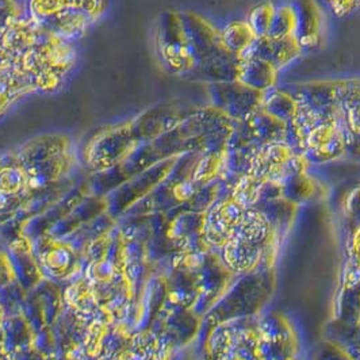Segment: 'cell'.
<instances>
[{
	"mask_svg": "<svg viewBox=\"0 0 360 360\" xmlns=\"http://www.w3.org/2000/svg\"><path fill=\"white\" fill-rule=\"evenodd\" d=\"M76 61L75 42L42 30L27 15L0 34V73L18 75L33 94L63 89Z\"/></svg>",
	"mask_w": 360,
	"mask_h": 360,
	"instance_id": "obj_1",
	"label": "cell"
},
{
	"mask_svg": "<svg viewBox=\"0 0 360 360\" xmlns=\"http://www.w3.org/2000/svg\"><path fill=\"white\" fill-rule=\"evenodd\" d=\"M108 0H26L27 17L42 30L76 42L105 15Z\"/></svg>",
	"mask_w": 360,
	"mask_h": 360,
	"instance_id": "obj_2",
	"label": "cell"
},
{
	"mask_svg": "<svg viewBox=\"0 0 360 360\" xmlns=\"http://www.w3.org/2000/svg\"><path fill=\"white\" fill-rule=\"evenodd\" d=\"M156 51L162 67L175 76L188 77L195 70V58L191 52L181 13H164L156 27Z\"/></svg>",
	"mask_w": 360,
	"mask_h": 360,
	"instance_id": "obj_3",
	"label": "cell"
},
{
	"mask_svg": "<svg viewBox=\"0 0 360 360\" xmlns=\"http://www.w3.org/2000/svg\"><path fill=\"white\" fill-rule=\"evenodd\" d=\"M347 152L345 127L340 108L324 118L317 120L307 131V160L316 162H332Z\"/></svg>",
	"mask_w": 360,
	"mask_h": 360,
	"instance_id": "obj_4",
	"label": "cell"
},
{
	"mask_svg": "<svg viewBox=\"0 0 360 360\" xmlns=\"http://www.w3.org/2000/svg\"><path fill=\"white\" fill-rule=\"evenodd\" d=\"M209 101L213 108L233 122H241L262 108L264 92L253 90L238 80L207 84Z\"/></svg>",
	"mask_w": 360,
	"mask_h": 360,
	"instance_id": "obj_5",
	"label": "cell"
},
{
	"mask_svg": "<svg viewBox=\"0 0 360 360\" xmlns=\"http://www.w3.org/2000/svg\"><path fill=\"white\" fill-rule=\"evenodd\" d=\"M181 18L191 52L197 63L195 68L199 64L212 60L217 56L229 53L222 44L221 30L209 19L193 11L181 13Z\"/></svg>",
	"mask_w": 360,
	"mask_h": 360,
	"instance_id": "obj_6",
	"label": "cell"
},
{
	"mask_svg": "<svg viewBox=\"0 0 360 360\" xmlns=\"http://www.w3.org/2000/svg\"><path fill=\"white\" fill-rule=\"evenodd\" d=\"M297 11L295 38L304 52H314L324 44L326 23L321 7L316 0H295Z\"/></svg>",
	"mask_w": 360,
	"mask_h": 360,
	"instance_id": "obj_7",
	"label": "cell"
},
{
	"mask_svg": "<svg viewBox=\"0 0 360 360\" xmlns=\"http://www.w3.org/2000/svg\"><path fill=\"white\" fill-rule=\"evenodd\" d=\"M305 53L295 37L288 38H257L251 51L247 54H252L263 60L270 61L279 71L291 65L302 54Z\"/></svg>",
	"mask_w": 360,
	"mask_h": 360,
	"instance_id": "obj_8",
	"label": "cell"
},
{
	"mask_svg": "<svg viewBox=\"0 0 360 360\" xmlns=\"http://www.w3.org/2000/svg\"><path fill=\"white\" fill-rule=\"evenodd\" d=\"M279 72L281 71L270 61L252 54H245L241 58L238 82L253 90L266 92L276 87Z\"/></svg>",
	"mask_w": 360,
	"mask_h": 360,
	"instance_id": "obj_9",
	"label": "cell"
},
{
	"mask_svg": "<svg viewBox=\"0 0 360 360\" xmlns=\"http://www.w3.org/2000/svg\"><path fill=\"white\" fill-rule=\"evenodd\" d=\"M241 58L243 57H237L232 53L217 56L212 60L199 64L187 79L203 82L206 84L238 80Z\"/></svg>",
	"mask_w": 360,
	"mask_h": 360,
	"instance_id": "obj_10",
	"label": "cell"
},
{
	"mask_svg": "<svg viewBox=\"0 0 360 360\" xmlns=\"http://www.w3.org/2000/svg\"><path fill=\"white\" fill-rule=\"evenodd\" d=\"M345 130L360 136V77L340 79V102Z\"/></svg>",
	"mask_w": 360,
	"mask_h": 360,
	"instance_id": "obj_11",
	"label": "cell"
},
{
	"mask_svg": "<svg viewBox=\"0 0 360 360\" xmlns=\"http://www.w3.org/2000/svg\"><path fill=\"white\" fill-rule=\"evenodd\" d=\"M262 108L276 120L288 124L298 115L300 105L288 87H274L264 92Z\"/></svg>",
	"mask_w": 360,
	"mask_h": 360,
	"instance_id": "obj_12",
	"label": "cell"
},
{
	"mask_svg": "<svg viewBox=\"0 0 360 360\" xmlns=\"http://www.w3.org/2000/svg\"><path fill=\"white\" fill-rule=\"evenodd\" d=\"M225 49L237 57H244L251 51L257 37L247 20H232L221 29Z\"/></svg>",
	"mask_w": 360,
	"mask_h": 360,
	"instance_id": "obj_13",
	"label": "cell"
},
{
	"mask_svg": "<svg viewBox=\"0 0 360 360\" xmlns=\"http://www.w3.org/2000/svg\"><path fill=\"white\" fill-rule=\"evenodd\" d=\"M33 94L27 83L15 73H0V118L23 96Z\"/></svg>",
	"mask_w": 360,
	"mask_h": 360,
	"instance_id": "obj_14",
	"label": "cell"
},
{
	"mask_svg": "<svg viewBox=\"0 0 360 360\" xmlns=\"http://www.w3.org/2000/svg\"><path fill=\"white\" fill-rule=\"evenodd\" d=\"M297 29V11L294 3H285L276 6L271 23L270 38H288L295 36Z\"/></svg>",
	"mask_w": 360,
	"mask_h": 360,
	"instance_id": "obj_15",
	"label": "cell"
},
{
	"mask_svg": "<svg viewBox=\"0 0 360 360\" xmlns=\"http://www.w3.org/2000/svg\"><path fill=\"white\" fill-rule=\"evenodd\" d=\"M275 8H276V6L271 0L260 1L259 4H256L251 8L245 20L248 22V25L251 26V29L255 32L257 38L269 36L272 18L275 14Z\"/></svg>",
	"mask_w": 360,
	"mask_h": 360,
	"instance_id": "obj_16",
	"label": "cell"
},
{
	"mask_svg": "<svg viewBox=\"0 0 360 360\" xmlns=\"http://www.w3.org/2000/svg\"><path fill=\"white\" fill-rule=\"evenodd\" d=\"M26 15V0H0V34Z\"/></svg>",
	"mask_w": 360,
	"mask_h": 360,
	"instance_id": "obj_17",
	"label": "cell"
},
{
	"mask_svg": "<svg viewBox=\"0 0 360 360\" xmlns=\"http://www.w3.org/2000/svg\"><path fill=\"white\" fill-rule=\"evenodd\" d=\"M326 6L336 18H344L359 11L360 0H326Z\"/></svg>",
	"mask_w": 360,
	"mask_h": 360,
	"instance_id": "obj_18",
	"label": "cell"
}]
</instances>
